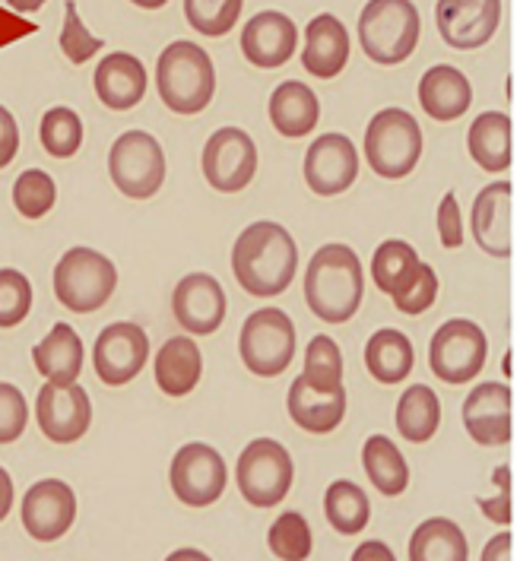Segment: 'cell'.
Listing matches in <instances>:
<instances>
[{"label": "cell", "mask_w": 520, "mask_h": 561, "mask_svg": "<svg viewBox=\"0 0 520 561\" xmlns=\"http://www.w3.org/2000/svg\"><path fill=\"white\" fill-rule=\"evenodd\" d=\"M298 270L295 238L280 222L248 226L231 248V273L245 293L270 298L286 293Z\"/></svg>", "instance_id": "obj_1"}, {"label": "cell", "mask_w": 520, "mask_h": 561, "mask_svg": "<svg viewBox=\"0 0 520 561\" xmlns=\"http://www.w3.org/2000/svg\"><path fill=\"white\" fill-rule=\"evenodd\" d=\"M365 296V273L349 244H324L305 270V301L315 318L347 324Z\"/></svg>", "instance_id": "obj_2"}, {"label": "cell", "mask_w": 520, "mask_h": 561, "mask_svg": "<svg viewBox=\"0 0 520 561\" xmlns=\"http://www.w3.org/2000/svg\"><path fill=\"white\" fill-rule=\"evenodd\" d=\"M156 87L174 115H197L216 92L213 60L197 42H172L156 64Z\"/></svg>", "instance_id": "obj_3"}, {"label": "cell", "mask_w": 520, "mask_h": 561, "mask_svg": "<svg viewBox=\"0 0 520 561\" xmlns=\"http://www.w3.org/2000/svg\"><path fill=\"white\" fill-rule=\"evenodd\" d=\"M419 10L412 0H369L359 16L362 51L375 64H404L419 45Z\"/></svg>", "instance_id": "obj_4"}, {"label": "cell", "mask_w": 520, "mask_h": 561, "mask_svg": "<svg viewBox=\"0 0 520 561\" xmlns=\"http://www.w3.org/2000/svg\"><path fill=\"white\" fill-rule=\"evenodd\" d=\"M115 264L92 248H70L55 266V296L67 311L77 314L99 311L115 296Z\"/></svg>", "instance_id": "obj_5"}, {"label": "cell", "mask_w": 520, "mask_h": 561, "mask_svg": "<svg viewBox=\"0 0 520 561\" xmlns=\"http://www.w3.org/2000/svg\"><path fill=\"white\" fill-rule=\"evenodd\" d=\"M365 159L381 178H406L422 159V127L404 108H384L369 121Z\"/></svg>", "instance_id": "obj_6"}, {"label": "cell", "mask_w": 520, "mask_h": 561, "mask_svg": "<svg viewBox=\"0 0 520 561\" xmlns=\"http://www.w3.org/2000/svg\"><path fill=\"white\" fill-rule=\"evenodd\" d=\"M238 353L248 371L258 378L283 375L295 358V324L280 308H260L245 324L238 336Z\"/></svg>", "instance_id": "obj_7"}, {"label": "cell", "mask_w": 520, "mask_h": 561, "mask_svg": "<svg viewBox=\"0 0 520 561\" xmlns=\"http://www.w3.org/2000/svg\"><path fill=\"white\" fill-rule=\"evenodd\" d=\"M489 355V336L476 321L454 318L434 330L432 343H429V365H432L434 378L444 385H470Z\"/></svg>", "instance_id": "obj_8"}, {"label": "cell", "mask_w": 520, "mask_h": 561, "mask_svg": "<svg viewBox=\"0 0 520 561\" xmlns=\"http://www.w3.org/2000/svg\"><path fill=\"white\" fill-rule=\"evenodd\" d=\"M109 175L115 187L131 201H149L166 181V152L146 130L121 134L109 152Z\"/></svg>", "instance_id": "obj_9"}, {"label": "cell", "mask_w": 520, "mask_h": 561, "mask_svg": "<svg viewBox=\"0 0 520 561\" xmlns=\"http://www.w3.org/2000/svg\"><path fill=\"white\" fill-rule=\"evenodd\" d=\"M292 467L290 450L273 438H255L241 450L238 457V489H241V499L255 507H276L290 495L292 489Z\"/></svg>", "instance_id": "obj_10"}, {"label": "cell", "mask_w": 520, "mask_h": 561, "mask_svg": "<svg viewBox=\"0 0 520 561\" xmlns=\"http://www.w3.org/2000/svg\"><path fill=\"white\" fill-rule=\"evenodd\" d=\"M169 482H172L174 499L188 507H210L223 499L226 492V460L216 447L201 442L184 444L172 460L169 470Z\"/></svg>", "instance_id": "obj_11"}, {"label": "cell", "mask_w": 520, "mask_h": 561, "mask_svg": "<svg viewBox=\"0 0 520 561\" xmlns=\"http://www.w3.org/2000/svg\"><path fill=\"white\" fill-rule=\"evenodd\" d=\"M258 172V147L241 127L216 130L203 147V178L223 194H238Z\"/></svg>", "instance_id": "obj_12"}, {"label": "cell", "mask_w": 520, "mask_h": 561, "mask_svg": "<svg viewBox=\"0 0 520 561\" xmlns=\"http://www.w3.org/2000/svg\"><path fill=\"white\" fill-rule=\"evenodd\" d=\"M146 358H149V336L144 333V327L117 321L95 336L92 365H95V375L102 385H131L144 371Z\"/></svg>", "instance_id": "obj_13"}, {"label": "cell", "mask_w": 520, "mask_h": 561, "mask_svg": "<svg viewBox=\"0 0 520 561\" xmlns=\"http://www.w3.org/2000/svg\"><path fill=\"white\" fill-rule=\"evenodd\" d=\"M35 419L48 442H80L92 425V403L80 385H45L35 400Z\"/></svg>", "instance_id": "obj_14"}, {"label": "cell", "mask_w": 520, "mask_h": 561, "mask_svg": "<svg viewBox=\"0 0 520 561\" xmlns=\"http://www.w3.org/2000/svg\"><path fill=\"white\" fill-rule=\"evenodd\" d=\"M434 23L444 45L457 51H476L501 23V0H438Z\"/></svg>", "instance_id": "obj_15"}, {"label": "cell", "mask_w": 520, "mask_h": 561, "mask_svg": "<svg viewBox=\"0 0 520 561\" xmlns=\"http://www.w3.org/2000/svg\"><path fill=\"white\" fill-rule=\"evenodd\" d=\"M77 520V495L64 479H38L23 495V530L38 542H55Z\"/></svg>", "instance_id": "obj_16"}, {"label": "cell", "mask_w": 520, "mask_h": 561, "mask_svg": "<svg viewBox=\"0 0 520 561\" xmlns=\"http://www.w3.org/2000/svg\"><path fill=\"white\" fill-rule=\"evenodd\" d=\"M174 321L191 336H210L226 321V289L210 273H188L172 296Z\"/></svg>", "instance_id": "obj_17"}, {"label": "cell", "mask_w": 520, "mask_h": 561, "mask_svg": "<svg viewBox=\"0 0 520 561\" xmlns=\"http://www.w3.org/2000/svg\"><path fill=\"white\" fill-rule=\"evenodd\" d=\"M359 178V152L347 134H324L305 152V184L320 197H337Z\"/></svg>", "instance_id": "obj_18"}, {"label": "cell", "mask_w": 520, "mask_h": 561, "mask_svg": "<svg viewBox=\"0 0 520 561\" xmlns=\"http://www.w3.org/2000/svg\"><path fill=\"white\" fill-rule=\"evenodd\" d=\"M466 435L483 447H501L511 442V387L486 381L473 387L463 400Z\"/></svg>", "instance_id": "obj_19"}, {"label": "cell", "mask_w": 520, "mask_h": 561, "mask_svg": "<svg viewBox=\"0 0 520 561\" xmlns=\"http://www.w3.org/2000/svg\"><path fill=\"white\" fill-rule=\"evenodd\" d=\"M295 45H298V30L280 10H263L258 16H251L245 32H241L245 58L255 67H263V70L283 67L295 55Z\"/></svg>", "instance_id": "obj_20"}, {"label": "cell", "mask_w": 520, "mask_h": 561, "mask_svg": "<svg viewBox=\"0 0 520 561\" xmlns=\"http://www.w3.org/2000/svg\"><path fill=\"white\" fill-rule=\"evenodd\" d=\"M473 238L476 244L498 257H511V184L491 181L473 201Z\"/></svg>", "instance_id": "obj_21"}, {"label": "cell", "mask_w": 520, "mask_h": 561, "mask_svg": "<svg viewBox=\"0 0 520 561\" xmlns=\"http://www.w3.org/2000/svg\"><path fill=\"white\" fill-rule=\"evenodd\" d=\"M290 415L292 422L312 435H327L334 432L343 415H347V387H315L308 385L302 375L290 387Z\"/></svg>", "instance_id": "obj_22"}, {"label": "cell", "mask_w": 520, "mask_h": 561, "mask_svg": "<svg viewBox=\"0 0 520 561\" xmlns=\"http://www.w3.org/2000/svg\"><path fill=\"white\" fill-rule=\"evenodd\" d=\"M92 83H95V95L105 108L131 112L146 95V67L140 64V58H134L127 51H115V55L99 60Z\"/></svg>", "instance_id": "obj_23"}, {"label": "cell", "mask_w": 520, "mask_h": 561, "mask_svg": "<svg viewBox=\"0 0 520 561\" xmlns=\"http://www.w3.org/2000/svg\"><path fill=\"white\" fill-rule=\"evenodd\" d=\"M349 60V32L334 13H320L305 30V51L302 64L312 77L334 80L343 73Z\"/></svg>", "instance_id": "obj_24"}, {"label": "cell", "mask_w": 520, "mask_h": 561, "mask_svg": "<svg viewBox=\"0 0 520 561\" xmlns=\"http://www.w3.org/2000/svg\"><path fill=\"white\" fill-rule=\"evenodd\" d=\"M35 368L48 385H77L83 371V340L70 324H55L52 333L32 350Z\"/></svg>", "instance_id": "obj_25"}, {"label": "cell", "mask_w": 520, "mask_h": 561, "mask_svg": "<svg viewBox=\"0 0 520 561\" xmlns=\"http://www.w3.org/2000/svg\"><path fill=\"white\" fill-rule=\"evenodd\" d=\"M419 102L429 118L457 121L461 115H466V108L473 102V87L457 67L438 64L432 70H426V77L419 83Z\"/></svg>", "instance_id": "obj_26"}, {"label": "cell", "mask_w": 520, "mask_h": 561, "mask_svg": "<svg viewBox=\"0 0 520 561\" xmlns=\"http://www.w3.org/2000/svg\"><path fill=\"white\" fill-rule=\"evenodd\" d=\"M156 385L166 397H188L201 385L203 355L201 346L191 336H172L159 353H156Z\"/></svg>", "instance_id": "obj_27"}, {"label": "cell", "mask_w": 520, "mask_h": 561, "mask_svg": "<svg viewBox=\"0 0 520 561\" xmlns=\"http://www.w3.org/2000/svg\"><path fill=\"white\" fill-rule=\"evenodd\" d=\"M320 102L315 89L298 83V80H286L273 89L270 95V121L276 127V134L283 137H305L318 127Z\"/></svg>", "instance_id": "obj_28"}, {"label": "cell", "mask_w": 520, "mask_h": 561, "mask_svg": "<svg viewBox=\"0 0 520 561\" xmlns=\"http://www.w3.org/2000/svg\"><path fill=\"white\" fill-rule=\"evenodd\" d=\"M511 137H515V127L505 112H483L470 124L466 147L479 169L505 172L511 165Z\"/></svg>", "instance_id": "obj_29"}, {"label": "cell", "mask_w": 520, "mask_h": 561, "mask_svg": "<svg viewBox=\"0 0 520 561\" xmlns=\"http://www.w3.org/2000/svg\"><path fill=\"white\" fill-rule=\"evenodd\" d=\"M412 362H416V353H412L409 336L394 327L377 330L365 346V365L377 385H400L404 378H409Z\"/></svg>", "instance_id": "obj_30"}, {"label": "cell", "mask_w": 520, "mask_h": 561, "mask_svg": "<svg viewBox=\"0 0 520 561\" xmlns=\"http://www.w3.org/2000/svg\"><path fill=\"white\" fill-rule=\"evenodd\" d=\"M470 546L463 530L448 517H429L409 536V561H466Z\"/></svg>", "instance_id": "obj_31"}, {"label": "cell", "mask_w": 520, "mask_h": 561, "mask_svg": "<svg viewBox=\"0 0 520 561\" xmlns=\"http://www.w3.org/2000/svg\"><path fill=\"white\" fill-rule=\"evenodd\" d=\"M362 467L369 473V482L387 499L404 495L406 485H409V467H406L404 454H400L397 444L391 442V438H384V435H375V438L365 442V447H362Z\"/></svg>", "instance_id": "obj_32"}, {"label": "cell", "mask_w": 520, "mask_h": 561, "mask_svg": "<svg viewBox=\"0 0 520 561\" xmlns=\"http://www.w3.org/2000/svg\"><path fill=\"white\" fill-rule=\"evenodd\" d=\"M441 425V400L432 387L416 385L406 387L400 403H397V432L404 435L406 442L426 444L434 438Z\"/></svg>", "instance_id": "obj_33"}, {"label": "cell", "mask_w": 520, "mask_h": 561, "mask_svg": "<svg viewBox=\"0 0 520 561\" xmlns=\"http://www.w3.org/2000/svg\"><path fill=\"white\" fill-rule=\"evenodd\" d=\"M324 514L330 520V527L340 533V536H355L369 527V517H372V502L369 495L349 482V479H337L327 485V495H324Z\"/></svg>", "instance_id": "obj_34"}, {"label": "cell", "mask_w": 520, "mask_h": 561, "mask_svg": "<svg viewBox=\"0 0 520 561\" xmlns=\"http://www.w3.org/2000/svg\"><path fill=\"white\" fill-rule=\"evenodd\" d=\"M38 134H42V147L48 149V156H55V159H70L83 147V121L67 105L48 108Z\"/></svg>", "instance_id": "obj_35"}, {"label": "cell", "mask_w": 520, "mask_h": 561, "mask_svg": "<svg viewBox=\"0 0 520 561\" xmlns=\"http://www.w3.org/2000/svg\"><path fill=\"white\" fill-rule=\"evenodd\" d=\"M270 552L280 561H308L315 542H312V527L298 511H286L273 520L270 539H267Z\"/></svg>", "instance_id": "obj_36"}, {"label": "cell", "mask_w": 520, "mask_h": 561, "mask_svg": "<svg viewBox=\"0 0 520 561\" xmlns=\"http://www.w3.org/2000/svg\"><path fill=\"white\" fill-rule=\"evenodd\" d=\"M391 298H394L397 311H404V314L429 311L434 305V298H438V276H434L432 266L422 264V261L416 266H409L404 276L397 279V286L391 289Z\"/></svg>", "instance_id": "obj_37"}, {"label": "cell", "mask_w": 520, "mask_h": 561, "mask_svg": "<svg viewBox=\"0 0 520 561\" xmlns=\"http://www.w3.org/2000/svg\"><path fill=\"white\" fill-rule=\"evenodd\" d=\"M55 201H58V184L42 169L23 172L13 184V207L20 209V216H26V219H42L48 209L55 207Z\"/></svg>", "instance_id": "obj_38"}, {"label": "cell", "mask_w": 520, "mask_h": 561, "mask_svg": "<svg viewBox=\"0 0 520 561\" xmlns=\"http://www.w3.org/2000/svg\"><path fill=\"white\" fill-rule=\"evenodd\" d=\"M241 3L245 0H184V13H188V23L201 35L219 38L238 23Z\"/></svg>", "instance_id": "obj_39"}, {"label": "cell", "mask_w": 520, "mask_h": 561, "mask_svg": "<svg viewBox=\"0 0 520 561\" xmlns=\"http://www.w3.org/2000/svg\"><path fill=\"white\" fill-rule=\"evenodd\" d=\"M302 378L315 387L343 385V353L330 336H315L305 350V371Z\"/></svg>", "instance_id": "obj_40"}, {"label": "cell", "mask_w": 520, "mask_h": 561, "mask_svg": "<svg viewBox=\"0 0 520 561\" xmlns=\"http://www.w3.org/2000/svg\"><path fill=\"white\" fill-rule=\"evenodd\" d=\"M419 264V254H416V248L412 244H406L400 238H387V241H381L375 251V257H372V276H375L377 289L381 293H387L391 296V289L397 286V279L404 276L409 266Z\"/></svg>", "instance_id": "obj_41"}, {"label": "cell", "mask_w": 520, "mask_h": 561, "mask_svg": "<svg viewBox=\"0 0 520 561\" xmlns=\"http://www.w3.org/2000/svg\"><path fill=\"white\" fill-rule=\"evenodd\" d=\"M32 308V283L13 266L0 270V330L26 321Z\"/></svg>", "instance_id": "obj_42"}, {"label": "cell", "mask_w": 520, "mask_h": 561, "mask_svg": "<svg viewBox=\"0 0 520 561\" xmlns=\"http://www.w3.org/2000/svg\"><path fill=\"white\" fill-rule=\"evenodd\" d=\"M99 48H102V38H95L92 32L83 26V20H80V10H77V3L74 0H67L64 3V30H60V51L67 55V58L74 60V64H87L92 55H99Z\"/></svg>", "instance_id": "obj_43"}, {"label": "cell", "mask_w": 520, "mask_h": 561, "mask_svg": "<svg viewBox=\"0 0 520 561\" xmlns=\"http://www.w3.org/2000/svg\"><path fill=\"white\" fill-rule=\"evenodd\" d=\"M26 422H30V407H26L23 390L0 381V444L23 438Z\"/></svg>", "instance_id": "obj_44"}, {"label": "cell", "mask_w": 520, "mask_h": 561, "mask_svg": "<svg viewBox=\"0 0 520 561\" xmlns=\"http://www.w3.org/2000/svg\"><path fill=\"white\" fill-rule=\"evenodd\" d=\"M491 482H495V499H479V511L495 520V524H501V527H508L511 524V470L508 467H498L495 473H491Z\"/></svg>", "instance_id": "obj_45"}, {"label": "cell", "mask_w": 520, "mask_h": 561, "mask_svg": "<svg viewBox=\"0 0 520 561\" xmlns=\"http://www.w3.org/2000/svg\"><path fill=\"white\" fill-rule=\"evenodd\" d=\"M438 232H441V244L448 251L463 244V222L461 207H457V194H444L441 197V207H438Z\"/></svg>", "instance_id": "obj_46"}, {"label": "cell", "mask_w": 520, "mask_h": 561, "mask_svg": "<svg viewBox=\"0 0 520 561\" xmlns=\"http://www.w3.org/2000/svg\"><path fill=\"white\" fill-rule=\"evenodd\" d=\"M20 152V127L16 118L0 105V169H7Z\"/></svg>", "instance_id": "obj_47"}, {"label": "cell", "mask_w": 520, "mask_h": 561, "mask_svg": "<svg viewBox=\"0 0 520 561\" xmlns=\"http://www.w3.org/2000/svg\"><path fill=\"white\" fill-rule=\"evenodd\" d=\"M479 561H515V536L511 533H498L491 536L483 549V559Z\"/></svg>", "instance_id": "obj_48"}, {"label": "cell", "mask_w": 520, "mask_h": 561, "mask_svg": "<svg viewBox=\"0 0 520 561\" xmlns=\"http://www.w3.org/2000/svg\"><path fill=\"white\" fill-rule=\"evenodd\" d=\"M352 561H397L394 549L387 542H377V539H365L355 552H352Z\"/></svg>", "instance_id": "obj_49"}, {"label": "cell", "mask_w": 520, "mask_h": 561, "mask_svg": "<svg viewBox=\"0 0 520 561\" xmlns=\"http://www.w3.org/2000/svg\"><path fill=\"white\" fill-rule=\"evenodd\" d=\"M10 507H13V479L0 467V520L10 514Z\"/></svg>", "instance_id": "obj_50"}, {"label": "cell", "mask_w": 520, "mask_h": 561, "mask_svg": "<svg viewBox=\"0 0 520 561\" xmlns=\"http://www.w3.org/2000/svg\"><path fill=\"white\" fill-rule=\"evenodd\" d=\"M166 561H213L206 552H201V549H174L172 556Z\"/></svg>", "instance_id": "obj_51"}, {"label": "cell", "mask_w": 520, "mask_h": 561, "mask_svg": "<svg viewBox=\"0 0 520 561\" xmlns=\"http://www.w3.org/2000/svg\"><path fill=\"white\" fill-rule=\"evenodd\" d=\"M42 3H45V0H7V7L16 10V13H35Z\"/></svg>", "instance_id": "obj_52"}, {"label": "cell", "mask_w": 520, "mask_h": 561, "mask_svg": "<svg viewBox=\"0 0 520 561\" xmlns=\"http://www.w3.org/2000/svg\"><path fill=\"white\" fill-rule=\"evenodd\" d=\"M131 3H137V7H144V10H159V7H166L169 0H131Z\"/></svg>", "instance_id": "obj_53"}]
</instances>
